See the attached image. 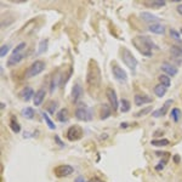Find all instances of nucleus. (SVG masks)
I'll list each match as a JSON object with an SVG mask.
<instances>
[{
    "label": "nucleus",
    "instance_id": "a878e982",
    "mask_svg": "<svg viewBox=\"0 0 182 182\" xmlns=\"http://www.w3.org/2000/svg\"><path fill=\"white\" fill-rule=\"evenodd\" d=\"M181 111H180V108H172L170 112V118L175 122V123H179L180 122V119H181Z\"/></svg>",
    "mask_w": 182,
    "mask_h": 182
},
{
    "label": "nucleus",
    "instance_id": "7c9ffc66",
    "mask_svg": "<svg viewBox=\"0 0 182 182\" xmlns=\"http://www.w3.org/2000/svg\"><path fill=\"white\" fill-rule=\"evenodd\" d=\"M130 108H131L130 102H129L126 98H122V101H120V107H119V109L122 111V113H127V112L130 111Z\"/></svg>",
    "mask_w": 182,
    "mask_h": 182
},
{
    "label": "nucleus",
    "instance_id": "f3484780",
    "mask_svg": "<svg viewBox=\"0 0 182 182\" xmlns=\"http://www.w3.org/2000/svg\"><path fill=\"white\" fill-rule=\"evenodd\" d=\"M34 90L31 88V86H27V88H24L22 89V91L20 92V96H21V98H22L23 101H31L33 97H34Z\"/></svg>",
    "mask_w": 182,
    "mask_h": 182
},
{
    "label": "nucleus",
    "instance_id": "4be33fe9",
    "mask_svg": "<svg viewBox=\"0 0 182 182\" xmlns=\"http://www.w3.org/2000/svg\"><path fill=\"white\" fill-rule=\"evenodd\" d=\"M151 145L153 147H165V146L170 145V141L166 138H153L151 141Z\"/></svg>",
    "mask_w": 182,
    "mask_h": 182
},
{
    "label": "nucleus",
    "instance_id": "a211bd4d",
    "mask_svg": "<svg viewBox=\"0 0 182 182\" xmlns=\"http://www.w3.org/2000/svg\"><path fill=\"white\" fill-rule=\"evenodd\" d=\"M62 80H61V73L60 72H56L52 78H51V81H50V92L52 93L54 91L56 90V88L58 86V84H61Z\"/></svg>",
    "mask_w": 182,
    "mask_h": 182
},
{
    "label": "nucleus",
    "instance_id": "f8f14e48",
    "mask_svg": "<svg viewBox=\"0 0 182 182\" xmlns=\"http://www.w3.org/2000/svg\"><path fill=\"white\" fill-rule=\"evenodd\" d=\"M72 102L73 103H78L81 100V96H83V88L79 83H75L72 88Z\"/></svg>",
    "mask_w": 182,
    "mask_h": 182
},
{
    "label": "nucleus",
    "instance_id": "c85d7f7f",
    "mask_svg": "<svg viewBox=\"0 0 182 182\" xmlns=\"http://www.w3.org/2000/svg\"><path fill=\"white\" fill-rule=\"evenodd\" d=\"M47 47H49V40H47V39H43V40H40V43H39V47H38V51H36V54H38V55H41V54H44L46 50H47Z\"/></svg>",
    "mask_w": 182,
    "mask_h": 182
},
{
    "label": "nucleus",
    "instance_id": "de8ad7c7",
    "mask_svg": "<svg viewBox=\"0 0 182 182\" xmlns=\"http://www.w3.org/2000/svg\"><path fill=\"white\" fill-rule=\"evenodd\" d=\"M107 137H108V135H107V134H103V135H101V136H100V140H106Z\"/></svg>",
    "mask_w": 182,
    "mask_h": 182
},
{
    "label": "nucleus",
    "instance_id": "09e8293b",
    "mask_svg": "<svg viewBox=\"0 0 182 182\" xmlns=\"http://www.w3.org/2000/svg\"><path fill=\"white\" fill-rule=\"evenodd\" d=\"M0 107H1L0 109H5V107H6V106H5V103H4V102H1V103H0Z\"/></svg>",
    "mask_w": 182,
    "mask_h": 182
},
{
    "label": "nucleus",
    "instance_id": "473e14b6",
    "mask_svg": "<svg viewBox=\"0 0 182 182\" xmlns=\"http://www.w3.org/2000/svg\"><path fill=\"white\" fill-rule=\"evenodd\" d=\"M151 112H152V107H151V106H147V107H145V108H142V109L137 111L136 113L134 114V117H135V118H141V117L147 115V114L151 113Z\"/></svg>",
    "mask_w": 182,
    "mask_h": 182
},
{
    "label": "nucleus",
    "instance_id": "9b49d317",
    "mask_svg": "<svg viewBox=\"0 0 182 182\" xmlns=\"http://www.w3.org/2000/svg\"><path fill=\"white\" fill-rule=\"evenodd\" d=\"M134 102L137 107H141L143 104H147V103H152L153 102V98L151 96H148L146 93H136L134 96Z\"/></svg>",
    "mask_w": 182,
    "mask_h": 182
},
{
    "label": "nucleus",
    "instance_id": "39448f33",
    "mask_svg": "<svg viewBox=\"0 0 182 182\" xmlns=\"http://www.w3.org/2000/svg\"><path fill=\"white\" fill-rule=\"evenodd\" d=\"M74 115L78 120L81 122H91L92 118H93V112L90 107H86V106H83V107H78L74 112Z\"/></svg>",
    "mask_w": 182,
    "mask_h": 182
},
{
    "label": "nucleus",
    "instance_id": "ea45409f",
    "mask_svg": "<svg viewBox=\"0 0 182 182\" xmlns=\"http://www.w3.org/2000/svg\"><path fill=\"white\" fill-rule=\"evenodd\" d=\"M54 138H55V141H56V143L57 145H60V147H66V145H65V142L63 141H61L60 140V136H54Z\"/></svg>",
    "mask_w": 182,
    "mask_h": 182
},
{
    "label": "nucleus",
    "instance_id": "c03bdc74",
    "mask_svg": "<svg viewBox=\"0 0 182 182\" xmlns=\"http://www.w3.org/2000/svg\"><path fill=\"white\" fill-rule=\"evenodd\" d=\"M129 126H130L129 123H120L119 127H120V129H126V127H129Z\"/></svg>",
    "mask_w": 182,
    "mask_h": 182
},
{
    "label": "nucleus",
    "instance_id": "c756f323",
    "mask_svg": "<svg viewBox=\"0 0 182 182\" xmlns=\"http://www.w3.org/2000/svg\"><path fill=\"white\" fill-rule=\"evenodd\" d=\"M165 1L164 0H154V1H151V2H146L145 5L149 6V7H154V9H160L163 6H165Z\"/></svg>",
    "mask_w": 182,
    "mask_h": 182
},
{
    "label": "nucleus",
    "instance_id": "20e7f679",
    "mask_svg": "<svg viewBox=\"0 0 182 182\" xmlns=\"http://www.w3.org/2000/svg\"><path fill=\"white\" fill-rule=\"evenodd\" d=\"M120 55H122V60H123L124 65L129 69H131L132 72H135L137 68V65H138V61L136 60V57L132 55V52L126 47H122Z\"/></svg>",
    "mask_w": 182,
    "mask_h": 182
},
{
    "label": "nucleus",
    "instance_id": "49530a36",
    "mask_svg": "<svg viewBox=\"0 0 182 182\" xmlns=\"http://www.w3.org/2000/svg\"><path fill=\"white\" fill-rule=\"evenodd\" d=\"M176 10H177V12H179V13L182 16V4H180V5L177 6V9H176Z\"/></svg>",
    "mask_w": 182,
    "mask_h": 182
},
{
    "label": "nucleus",
    "instance_id": "2f4dec72",
    "mask_svg": "<svg viewBox=\"0 0 182 182\" xmlns=\"http://www.w3.org/2000/svg\"><path fill=\"white\" fill-rule=\"evenodd\" d=\"M41 117L44 118V120H45L46 125H47V127H49V129H51V130H55V129H56L55 123L51 120V118L49 117V114L46 113V112H43V113H41Z\"/></svg>",
    "mask_w": 182,
    "mask_h": 182
},
{
    "label": "nucleus",
    "instance_id": "e433bc0d",
    "mask_svg": "<svg viewBox=\"0 0 182 182\" xmlns=\"http://www.w3.org/2000/svg\"><path fill=\"white\" fill-rule=\"evenodd\" d=\"M166 164H168V158H165V159H161L159 163L156 165V168H154V169H156L157 171H161L163 169H164V168H165V165H166Z\"/></svg>",
    "mask_w": 182,
    "mask_h": 182
},
{
    "label": "nucleus",
    "instance_id": "6ab92c4d",
    "mask_svg": "<svg viewBox=\"0 0 182 182\" xmlns=\"http://www.w3.org/2000/svg\"><path fill=\"white\" fill-rule=\"evenodd\" d=\"M46 96V91L44 89H39V90L35 92L34 98H33V102H34V106H40L41 103L44 102V98Z\"/></svg>",
    "mask_w": 182,
    "mask_h": 182
},
{
    "label": "nucleus",
    "instance_id": "dca6fc26",
    "mask_svg": "<svg viewBox=\"0 0 182 182\" xmlns=\"http://www.w3.org/2000/svg\"><path fill=\"white\" fill-rule=\"evenodd\" d=\"M112 114V107L107 103H102L100 107V119L101 120H106L111 117Z\"/></svg>",
    "mask_w": 182,
    "mask_h": 182
},
{
    "label": "nucleus",
    "instance_id": "bb28decb",
    "mask_svg": "<svg viewBox=\"0 0 182 182\" xmlns=\"http://www.w3.org/2000/svg\"><path fill=\"white\" fill-rule=\"evenodd\" d=\"M10 127H11V130L15 134L21 132V125H20V123L17 122V119L15 117H12L11 120H10Z\"/></svg>",
    "mask_w": 182,
    "mask_h": 182
},
{
    "label": "nucleus",
    "instance_id": "423d86ee",
    "mask_svg": "<svg viewBox=\"0 0 182 182\" xmlns=\"http://www.w3.org/2000/svg\"><path fill=\"white\" fill-rule=\"evenodd\" d=\"M111 69H112L114 79L117 80L118 83H120V84H126V83H127V80H129L127 73H126L122 67H119L115 62H113V63L111 65Z\"/></svg>",
    "mask_w": 182,
    "mask_h": 182
},
{
    "label": "nucleus",
    "instance_id": "1a4fd4ad",
    "mask_svg": "<svg viewBox=\"0 0 182 182\" xmlns=\"http://www.w3.org/2000/svg\"><path fill=\"white\" fill-rule=\"evenodd\" d=\"M83 137V129L79 125H72L68 127L67 130V138L68 141H79L80 138Z\"/></svg>",
    "mask_w": 182,
    "mask_h": 182
},
{
    "label": "nucleus",
    "instance_id": "c9c22d12",
    "mask_svg": "<svg viewBox=\"0 0 182 182\" xmlns=\"http://www.w3.org/2000/svg\"><path fill=\"white\" fill-rule=\"evenodd\" d=\"M169 33H170V36L175 40V41H177V43L181 41V35H180V32H179V31H176V29H174V28H170Z\"/></svg>",
    "mask_w": 182,
    "mask_h": 182
},
{
    "label": "nucleus",
    "instance_id": "412c9836",
    "mask_svg": "<svg viewBox=\"0 0 182 182\" xmlns=\"http://www.w3.org/2000/svg\"><path fill=\"white\" fill-rule=\"evenodd\" d=\"M23 58H24V54H20V55H11L10 58L7 60V66H9V67H13V66L18 65Z\"/></svg>",
    "mask_w": 182,
    "mask_h": 182
},
{
    "label": "nucleus",
    "instance_id": "8fccbe9b",
    "mask_svg": "<svg viewBox=\"0 0 182 182\" xmlns=\"http://www.w3.org/2000/svg\"><path fill=\"white\" fill-rule=\"evenodd\" d=\"M180 33H181V34H182V28H181V29H180Z\"/></svg>",
    "mask_w": 182,
    "mask_h": 182
},
{
    "label": "nucleus",
    "instance_id": "f257e3e1",
    "mask_svg": "<svg viewBox=\"0 0 182 182\" xmlns=\"http://www.w3.org/2000/svg\"><path fill=\"white\" fill-rule=\"evenodd\" d=\"M86 88L89 90L90 95H96L102 81V74L98 63L95 60H90L88 63V70H86Z\"/></svg>",
    "mask_w": 182,
    "mask_h": 182
},
{
    "label": "nucleus",
    "instance_id": "f704fd0d",
    "mask_svg": "<svg viewBox=\"0 0 182 182\" xmlns=\"http://www.w3.org/2000/svg\"><path fill=\"white\" fill-rule=\"evenodd\" d=\"M26 47H27V44H26V43H20L18 45L12 50V55H20V54H23V51H24Z\"/></svg>",
    "mask_w": 182,
    "mask_h": 182
},
{
    "label": "nucleus",
    "instance_id": "2eb2a0df",
    "mask_svg": "<svg viewBox=\"0 0 182 182\" xmlns=\"http://www.w3.org/2000/svg\"><path fill=\"white\" fill-rule=\"evenodd\" d=\"M148 31L153 34H157V35H163L165 34L166 32V28L164 24H160V23H154V24H149L148 26Z\"/></svg>",
    "mask_w": 182,
    "mask_h": 182
},
{
    "label": "nucleus",
    "instance_id": "a19ab883",
    "mask_svg": "<svg viewBox=\"0 0 182 182\" xmlns=\"http://www.w3.org/2000/svg\"><path fill=\"white\" fill-rule=\"evenodd\" d=\"M74 182H89L83 175H79V176H77L75 177V180H74Z\"/></svg>",
    "mask_w": 182,
    "mask_h": 182
},
{
    "label": "nucleus",
    "instance_id": "ddd939ff",
    "mask_svg": "<svg viewBox=\"0 0 182 182\" xmlns=\"http://www.w3.org/2000/svg\"><path fill=\"white\" fill-rule=\"evenodd\" d=\"M160 69L164 72V74H166L168 77H175L177 73H179V69L176 66H174V65H171L169 62H164L161 66H160Z\"/></svg>",
    "mask_w": 182,
    "mask_h": 182
},
{
    "label": "nucleus",
    "instance_id": "aec40b11",
    "mask_svg": "<svg viewBox=\"0 0 182 182\" xmlns=\"http://www.w3.org/2000/svg\"><path fill=\"white\" fill-rule=\"evenodd\" d=\"M56 119L60 123H67L69 119V112L67 108H61L56 114Z\"/></svg>",
    "mask_w": 182,
    "mask_h": 182
},
{
    "label": "nucleus",
    "instance_id": "5701e85b",
    "mask_svg": "<svg viewBox=\"0 0 182 182\" xmlns=\"http://www.w3.org/2000/svg\"><path fill=\"white\" fill-rule=\"evenodd\" d=\"M21 114H22L23 117L26 118V119H33L35 115V109L34 108H32V107H24L22 111H21Z\"/></svg>",
    "mask_w": 182,
    "mask_h": 182
},
{
    "label": "nucleus",
    "instance_id": "7ed1b4c3",
    "mask_svg": "<svg viewBox=\"0 0 182 182\" xmlns=\"http://www.w3.org/2000/svg\"><path fill=\"white\" fill-rule=\"evenodd\" d=\"M45 67H46V65L44 61L36 60V61H34L28 68L26 69V72H24V78H26V79L34 78L36 75H39L40 73H43L44 69H45Z\"/></svg>",
    "mask_w": 182,
    "mask_h": 182
},
{
    "label": "nucleus",
    "instance_id": "b1692460",
    "mask_svg": "<svg viewBox=\"0 0 182 182\" xmlns=\"http://www.w3.org/2000/svg\"><path fill=\"white\" fill-rule=\"evenodd\" d=\"M153 91H154V93H156V96L157 97H164L165 96V93H166V91H168V88H165V86H163L161 84H158V85H156L154 86V89H153Z\"/></svg>",
    "mask_w": 182,
    "mask_h": 182
},
{
    "label": "nucleus",
    "instance_id": "a18cd8bd",
    "mask_svg": "<svg viewBox=\"0 0 182 182\" xmlns=\"http://www.w3.org/2000/svg\"><path fill=\"white\" fill-rule=\"evenodd\" d=\"M163 134H164V131H160V130H157V131H156V132L153 134V137H157L158 135H160V136H161Z\"/></svg>",
    "mask_w": 182,
    "mask_h": 182
},
{
    "label": "nucleus",
    "instance_id": "f03ea898",
    "mask_svg": "<svg viewBox=\"0 0 182 182\" xmlns=\"http://www.w3.org/2000/svg\"><path fill=\"white\" fill-rule=\"evenodd\" d=\"M132 45L136 47V50L143 56L152 57L153 50H158V45L146 35H137L132 39Z\"/></svg>",
    "mask_w": 182,
    "mask_h": 182
},
{
    "label": "nucleus",
    "instance_id": "72a5a7b5",
    "mask_svg": "<svg viewBox=\"0 0 182 182\" xmlns=\"http://www.w3.org/2000/svg\"><path fill=\"white\" fill-rule=\"evenodd\" d=\"M57 107H58V102L57 101H50L49 104L46 106V111L49 114H54L56 112Z\"/></svg>",
    "mask_w": 182,
    "mask_h": 182
},
{
    "label": "nucleus",
    "instance_id": "cd10ccee",
    "mask_svg": "<svg viewBox=\"0 0 182 182\" xmlns=\"http://www.w3.org/2000/svg\"><path fill=\"white\" fill-rule=\"evenodd\" d=\"M158 80H159V84H161V85H163V86H165V88H169V86H171L170 77H168L166 74H160L159 77H158Z\"/></svg>",
    "mask_w": 182,
    "mask_h": 182
},
{
    "label": "nucleus",
    "instance_id": "4c0bfd02",
    "mask_svg": "<svg viewBox=\"0 0 182 182\" xmlns=\"http://www.w3.org/2000/svg\"><path fill=\"white\" fill-rule=\"evenodd\" d=\"M9 49H10V46L7 45H2L1 47H0V56L1 57H5V55L9 52Z\"/></svg>",
    "mask_w": 182,
    "mask_h": 182
},
{
    "label": "nucleus",
    "instance_id": "9d476101",
    "mask_svg": "<svg viewBox=\"0 0 182 182\" xmlns=\"http://www.w3.org/2000/svg\"><path fill=\"white\" fill-rule=\"evenodd\" d=\"M172 102H174V100H168L160 108L152 112V117L153 118H161V117H164L165 114L168 113V111H169V108H170V106L172 104Z\"/></svg>",
    "mask_w": 182,
    "mask_h": 182
},
{
    "label": "nucleus",
    "instance_id": "393cba45",
    "mask_svg": "<svg viewBox=\"0 0 182 182\" xmlns=\"http://www.w3.org/2000/svg\"><path fill=\"white\" fill-rule=\"evenodd\" d=\"M170 52H171V55L175 57V58H180V60H181V57H182V46L171 45Z\"/></svg>",
    "mask_w": 182,
    "mask_h": 182
},
{
    "label": "nucleus",
    "instance_id": "6e6552de",
    "mask_svg": "<svg viewBox=\"0 0 182 182\" xmlns=\"http://www.w3.org/2000/svg\"><path fill=\"white\" fill-rule=\"evenodd\" d=\"M106 96L108 98V102L109 106L112 107L113 111H118L119 107H120V101L118 100V96H117V92L113 88H107L106 89Z\"/></svg>",
    "mask_w": 182,
    "mask_h": 182
},
{
    "label": "nucleus",
    "instance_id": "58836bf2",
    "mask_svg": "<svg viewBox=\"0 0 182 182\" xmlns=\"http://www.w3.org/2000/svg\"><path fill=\"white\" fill-rule=\"evenodd\" d=\"M156 156H158V157H165V158H169L170 153H169V152H164V151H156Z\"/></svg>",
    "mask_w": 182,
    "mask_h": 182
},
{
    "label": "nucleus",
    "instance_id": "0eeeda50",
    "mask_svg": "<svg viewBox=\"0 0 182 182\" xmlns=\"http://www.w3.org/2000/svg\"><path fill=\"white\" fill-rule=\"evenodd\" d=\"M74 172V168L69 164H61L57 165L54 169V175L57 179H63V177H68L70 175H73Z\"/></svg>",
    "mask_w": 182,
    "mask_h": 182
},
{
    "label": "nucleus",
    "instance_id": "4468645a",
    "mask_svg": "<svg viewBox=\"0 0 182 182\" xmlns=\"http://www.w3.org/2000/svg\"><path fill=\"white\" fill-rule=\"evenodd\" d=\"M140 17H141V20H142L143 22L149 23V24L159 23L158 21H160V18L158 17V16H157V15H154V13H151V12H148V11L141 12V13H140Z\"/></svg>",
    "mask_w": 182,
    "mask_h": 182
},
{
    "label": "nucleus",
    "instance_id": "79ce46f5",
    "mask_svg": "<svg viewBox=\"0 0 182 182\" xmlns=\"http://www.w3.org/2000/svg\"><path fill=\"white\" fill-rule=\"evenodd\" d=\"M89 182H106V181H103L102 179H100L97 176H93V177H91L90 180H89Z\"/></svg>",
    "mask_w": 182,
    "mask_h": 182
},
{
    "label": "nucleus",
    "instance_id": "37998d69",
    "mask_svg": "<svg viewBox=\"0 0 182 182\" xmlns=\"http://www.w3.org/2000/svg\"><path fill=\"white\" fill-rule=\"evenodd\" d=\"M174 161H175L176 164H179V163L181 161V158H180V156H179V154H176V156H174Z\"/></svg>",
    "mask_w": 182,
    "mask_h": 182
}]
</instances>
